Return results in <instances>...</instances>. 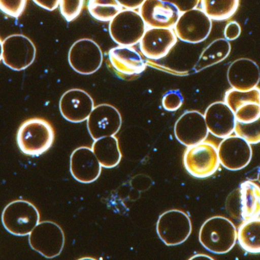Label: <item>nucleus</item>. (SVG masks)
I'll list each match as a JSON object with an SVG mask.
<instances>
[{"label": "nucleus", "instance_id": "21", "mask_svg": "<svg viewBox=\"0 0 260 260\" xmlns=\"http://www.w3.org/2000/svg\"><path fill=\"white\" fill-rule=\"evenodd\" d=\"M227 78L232 89L248 91L257 87L259 83V66L249 58H239L229 66Z\"/></svg>", "mask_w": 260, "mask_h": 260}, {"label": "nucleus", "instance_id": "19", "mask_svg": "<svg viewBox=\"0 0 260 260\" xmlns=\"http://www.w3.org/2000/svg\"><path fill=\"white\" fill-rule=\"evenodd\" d=\"M139 14L149 27L171 28L180 12L174 5L163 0H145L139 7Z\"/></svg>", "mask_w": 260, "mask_h": 260}, {"label": "nucleus", "instance_id": "32", "mask_svg": "<svg viewBox=\"0 0 260 260\" xmlns=\"http://www.w3.org/2000/svg\"><path fill=\"white\" fill-rule=\"evenodd\" d=\"M241 34V27L236 21H231L224 27V38L228 41H235L239 38Z\"/></svg>", "mask_w": 260, "mask_h": 260}, {"label": "nucleus", "instance_id": "8", "mask_svg": "<svg viewBox=\"0 0 260 260\" xmlns=\"http://www.w3.org/2000/svg\"><path fill=\"white\" fill-rule=\"evenodd\" d=\"M29 244L47 259L59 256L65 245V235L60 226L53 221H42L29 234Z\"/></svg>", "mask_w": 260, "mask_h": 260}, {"label": "nucleus", "instance_id": "20", "mask_svg": "<svg viewBox=\"0 0 260 260\" xmlns=\"http://www.w3.org/2000/svg\"><path fill=\"white\" fill-rule=\"evenodd\" d=\"M204 117L209 133L215 137L225 138L235 132L236 118L225 102H215L209 105Z\"/></svg>", "mask_w": 260, "mask_h": 260}, {"label": "nucleus", "instance_id": "5", "mask_svg": "<svg viewBox=\"0 0 260 260\" xmlns=\"http://www.w3.org/2000/svg\"><path fill=\"white\" fill-rule=\"evenodd\" d=\"M40 222V214L32 203L15 200L9 203L2 214V223L6 230L15 236L29 235Z\"/></svg>", "mask_w": 260, "mask_h": 260}, {"label": "nucleus", "instance_id": "7", "mask_svg": "<svg viewBox=\"0 0 260 260\" xmlns=\"http://www.w3.org/2000/svg\"><path fill=\"white\" fill-rule=\"evenodd\" d=\"M145 21L134 9L121 10L109 24V33L113 41L122 46L139 44L145 30Z\"/></svg>", "mask_w": 260, "mask_h": 260}, {"label": "nucleus", "instance_id": "23", "mask_svg": "<svg viewBox=\"0 0 260 260\" xmlns=\"http://www.w3.org/2000/svg\"><path fill=\"white\" fill-rule=\"evenodd\" d=\"M102 168L112 169L121 161L122 154L119 140L114 136H108L94 140L91 147Z\"/></svg>", "mask_w": 260, "mask_h": 260}, {"label": "nucleus", "instance_id": "30", "mask_svg": "<svg viewBox=\"0 0 260 260\" xmlns=\"http://www.w3.org/2000/svg\"><path fill=\"white\" fill-rule=\"evenodd\" d=\"M27 0H0V11L5 15L18 18L25 10Z\"/></svg>", "mask_w": 260, "mask_h": 260}, {"label": "nucleus", "instance_id": "2", "mask_svg": "<svg viewBox=\"0 0 260 260\" xmlns=\"http://www.w3.org/2000/svg\"><path fill=\"white\" fill-rule=\"evenodd\" d=\"M52 125L42 119H30L21 124L17 133L20 151L30 157H39L47 152L54 141Z\"/></svg>", "mask_w": 260, "mask_h": 260}, {"label": "nucleus", "instance_id": "26", "mask_svg": "<svg viewBox=\"0 0 260 260\" xmlns=\"http://www.w3.org/2000/svg\"><path fill=\"white\" fill-rule=\"evenodd\" d=\"M239 5L240 0H201L203 12L215 21L232 18L238 11Z\"/></svg>", "mask_w": 260, "mask_h": 260}, {"label": "nucleus", "instance_id": "1", "mask_svg": "<svg viewBox=\"0 0 260 260\" xmlns=\"http://www.w3.org/2000/svg\"><path fill=\"white\" fill-rule=\"evenodd\" d=\"M199 241L210 253L225 254L235 247L238 230L229 218L219 215L211 217L200 227Z\"/></svg>", "mask_w": 260, "mask_h": 260}, {"label": "nucleus", "instance_id": "35", "mask_svg": "<svg viewBox=\"0 0 260 260\" xmlns=\"http://www.w3.org/2000/svg\"><path fill=\"white\" fill-rule=\"evenodd\" d=\"M121 7L127 9H136L142 6L145 0H117Z\"/></svg>", "mask_w": 260, "mask_h": 260}, {"label": "nucleus", "instance_id": "24", "mask_svg": "<svg viewBox=\"0 0 260 260\" xmlns=\"http://www.w3.org/2000/svg\"><path fill=\"white\" fill-rule=\"evenodd\" d=\"M232 46L225 38H218L209 44L202 52L197 64L195 72H200L215 64H219L230 54Z\"/></svg>", "mask_w": 260, "mask_h": 260}, {"label": "nucleus", "instance_id": "37", "mask_svg": "<svg viewBox=\"0 0 260 260\" xmlns=\"http://www.w3.org/2000/svg\"><path fill=\"white\" fill-rule=\"evenodd\" d=\"M3 61V41L0 38V62Z\"/></svg>", "mask_w": 260, "mask_h": 260}, {"label": "nucleus", "instance_id": "9", "mask_svg": "<svg viewBox=\"0 0 260 260\" xmlns=\"http://www.w3.org/2000/svg\"><path fill=\"white\" fill-rule=\"evenodd\" d=\"M174 27L180 41L199 44L207 39L210 35L212 21L203 9L197 7L180 13Z\"/></svg>", "mask_w": 260, "mask_h": 260}, {"label": "nucleus", "instance_id": "27", "mask_svg": "<svg viewBox=\"0 0 260 260\" xmlns=\"http://www.w3.org/2000/svg\"><path fill=\"white\" fill-rule=\"evenodd\" d=\"M117 0H89L88 9L90 15L98 21H111L121 11Z\"/></svg>", "mask_w": 260, "mask_h": 260}, {"label": "nucleus", "instance_id": "15", "mask_svg": "<svg viewBox=\"0 0 260 260\" xmlns=\"http://www.w3.org/2000/svg\"><path fill=\"white\" fill-rule=\"evenodd\" d=\"M174 132L179 143L189 147L206 140L209 131L204 114L192 110L186 111L177 119Z\"/></svg>", "mask_w": 260, "mask_h": 260}, {"label": "nucleus", "instance_id": "14", "mask_svg": "<svg viewBox=\"0 0 260 260\" xmlns=\"http://www.w3.org/2000/svg\"><path fill=\"white\" fill-rule=\"evenodd\" d=\"M224 102L232 108L238 122L250 123L260 116V89L258 87L248 91L232 88L226 92Z\"/></svg>", "mask_w": 260, "mask_h": 260}, {"label": "nucleus", "instance_id": "16", "mask_svg": "<svg viewBox=\"0 0 260 260\" xmlns=\"http://www.w3.org/2000/svg\"><path fill=\"white\" fill-rule=\"evenodd\" d=\"M94 106L92 97L81 89H71L64 93L59 104L62 117L72 123L87 121Z\"/></svg>", "mask_w": 260, "mask_h": 260}, {"label": "nucleus", "instance_id": "36", "mask_svg": "<svg viewBox=\"0 0 260 260\" xmlns=\"http://www.w3.org/2000/svg\"><path fill=\"white\" fill-rule=\"evenodd\" d=\"M199 257L206 258V259H213V258H212V256H208V255H206V254L195 255V256H192V257H191L190 259H196V258H199Z\"/></svg>", "mask_w": 260, "mask_h": 260}, {"label": "nucleus", "instance_id": "6", "mask_svg": "<svg viewBox=\"0 0 260 260\" xmlns=\"http://www.w3.org/2000/svg\"><path fill=\"white\" fill-rule=\"evenodd\" d=\"M192 222L189 215L178 209L167 211L159 216L156 232L160 241L168 247L184 243L192 233Z\"/></svg>", "mask_w": 260, "mask_h": 260}, {"label": "nucleus", "instance_id": "25", "mask_svg": "<svg viewBox=\"0 0 260 260\" xmlns=\"http://www.w3.org/2000/svg\"><path fill=\"white\" fill-rule=\"evenodd\" d=\"M238 242L247 253H260V216L243 221L238 229Z\"/></svg>", "mask_w": 260, "mask_h": 260}, {"label": "nucleus", "instance_id": "11", "mask_svg": "<svg viewBox=\"0 0 260 260\" xmlns=\"http://www.w3.org/2000/svg\"><path fill=\"white\" fill-rule=\"evenodd\" d=\"M103 60V52L100 46L90 38L78 40L69 50V64L79 74L96 73L102 67Z\"/></svg>", "mask_w": 260, "mask_h": 260}, {"label": "nucleus", "instance_id": "4", "mask_svg": "<svg viewBox=\"0 0 260 260\" xmlns=\"http://www.w3.org/2000/svg\"><path fill=\"white\" fill-rule=\"evenodd\" d=\"M183 166L188 174L195 178L205 179L214 175L220 166L218 148L206 140L186 147Z\"/></svg>", "mask_w": 260, "mask_h": 260}, {"label": "nucleus", "instance_id": "34", "mask_svg": "<svg viewBox=\"0 0 260 260\" xmlns=\"http://www.w3.org/2000/svg\"><path fill=\"white\" fill-rule=\"evenodd\" d=\"M40 7L48 11H53L59 6V0H32Z\"/></svg>", "mask_w": 260, "mask_h": 260}, {"label": "nucleus", "instance_id": "18", "mask_svg": "<svg viewBox=\"0 0 260 260\" xmlns=\"http://www.w3.org/2000/svg\"><path fill=\"white\" fill-rule=\"evenodd\" d=\"M70 174L79 183H94L102 174V166L88 147H79L72 153L70 161Z\"/></svg>", "mask_w": 260, "mask_h": 260}, {"label": "nucleus", "instance_id": "17", "mask_svg": "<svg viewBox=\"0 0 260 260\" xmlns=\"http://www.w3.org/2000/svg\"><path fill=\"white\" fill-rule=\"evenodd\" d=\"M177 35L171 28L149 27L139 41L142 54L148 59L165 57L177 42Z\"/></svg>", "mask_w": 260, "mask_h": 260}, {"label": "nucleus", "instance_id": "38", "mask_svg": "<svg viewBox=\"0 0 260 260\" xmlns=\"http://www.w3.org/2000/svg\"><path fill=\"white\" fill-rule=\"evenodd\" d=\"M259 182H260V171H259Z\"/></svg>", "mask_w": 260, "mask_h": 260}, {"label": "nucleus", "instance_id": "10", "mask_svg": "<svg viewBox=\"0 0 260 260\" xmlns=\"http://www.w3.org/2000/svg\"><path fill=\"white\" fill-rule=\"evenodd\" d=\"M36 47L25 35L14 34L3 41V62L15 71L28 68L36 57Z\"/></svg>", "mask_w": 260, "mask_h": 260}, {"label": "nucleus", "instance_id": "31", "mask_svg": "<svg viewBox=\"0 0 260 260\" xmlns=\"http://www.w3.org/2000/svg\"><path fill=\"white\" fill-rule=\"evenodd\" d=\"M183 103V95L179 90H170L162 98L161 104L164 109L171 112L177 111L181 108Z\"/></svg>", "mask_w": 260, "mask_h": 260}, {"label": "nucleus", "instance_id": "22", "mask_svg": "<svg viewBox=\"0 0 260 260\" xmlns=\"http://www.w3.org/2000/svg\"><path fill=\"white\" fill-rule=\"evenodd\" d=\"M110 62L118 73L127 76L140 74L146 68V64L140 53L131 46L118 45L108 53Z\"/></svg>", "mask_w": 260, "mask_h": 260}, {"label": "nucleus", "instance_id": "3", "mask_svg": "<svg viewBox=\"0 0 260 260\" xmlns=\"http://www.w3.org/2000/svg\"><path fill=\"white\" fill-rule=\"evenodd\" d=\"M229 216L244 221L260 216V187L253 181H245L231 192L225 201Z\"/></svg>", "mask_w": 260, "mask_h": 260}, {"label": "nucleus", "instance_id": "12", "mask_svg": "<svg viewBox=\"0 0 260 260\" xmlns=\"http://www.w3.org/2000/svg\"><path fill=\"white\" fill-rule=\"evenodd\" d=\"M220 165L231 171L244 169L250 164L253 157L251 145L238 135L223 138L218 147Z\"/></svg>", "mask_w": 260, "mask_h": 260}, {"label": "nucleus", "instance_id": "28", "mask_svg": "<svg viewBox=\"0 0 260 260\" xmlns=\"http://www.w3.org/2000/svg\"><path fill=\"white\" fill-rule=\"evenodd\" d=\"M235 133L250 145H258L260 143V116L250 123H242L236 121Z\"/></svg>", "mask_w": 260, "mask_h": 260}, {"label": "nucleus", "instance_id": "13", "mask_svg": "<svg viewBox=\"0 0 260 260\" xmlns=\"http://www.w3.org/2000/svg\"><path fill=\"white\" fill-rule=\"evenodd\" d=\"M122 126V116L116 107L110 104L94 106L87 119V128L93 140L116 135Z\"/></svg>", "mask_w": 260, "mask_h": 260}, {"label": "nucleus", "instance_id": "29", "mask_svg": "<svg viewBox=\"0 0 260 260\" xmlns=\"http://www.w3.org/2000/svg\"><path fill=\"white\" fill-rule=\"evenodd\" d=\"M84 0H59V9L67 21L76 19L82 10Z\"/></svg>", "mask_w": 260, "mask_h": 260}, {"label": "nucleus", "instance_id": "33", "mask_svg": "<svg viewBox=\"0 0 260 260\" xmlns=\"http://www.w3.org/2000/svg\"><path fill=\"white\" fill-rule=\"evenodd\" d=\"M174 5L180 13L197 8L200 0H163Z\"/></svg>", "mask_w": 260, "mask_h": 260}]
</instances>
